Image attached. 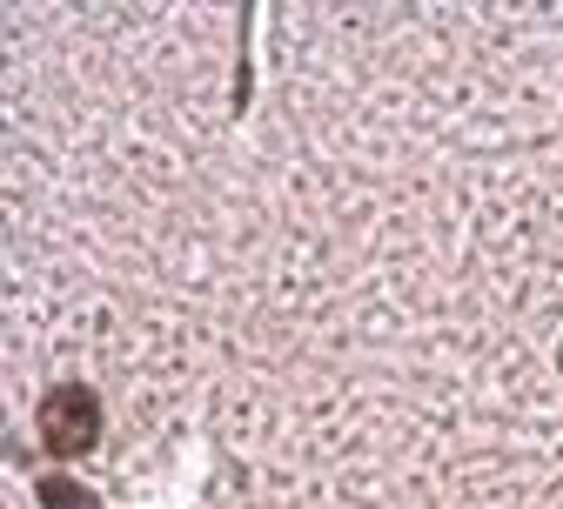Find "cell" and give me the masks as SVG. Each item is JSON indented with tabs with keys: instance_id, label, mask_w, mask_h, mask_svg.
<instances>
[{
	"instance_id": "obj_1",
	"label": "cell",
	"mask_w": 563,
	"mask_h": 509,
	"mask_svg": "<svg viewBox=\"0 0 563 509\" xmlns=\"http://www.w3.org/2000/svg\"><path fill=\"white\" fill-rule=\"evenodd\" d=\"M95 435H101V402H95L81 383H67V389H54V396L41 402V443H47L54 456L95 450Z\"/></svg>"
}]
</instances>
